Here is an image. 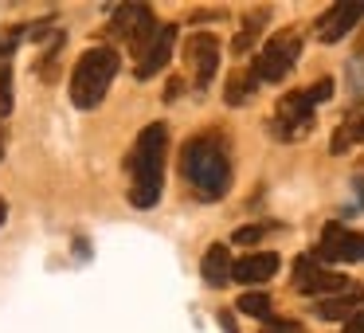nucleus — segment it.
Wrapping results in <instances>:
<instances>
[{
	"label": "nucleus",
	"mask_w": 364,
	"mask_h": 333,
	"mask_svg": "<svg viewBox=\"0 0 364 333\" xmlns=\"http://www.w3.org/2000/svg\"><path fill=\"white\" fill-rule=\"evenodd\" d=\"M165 145H168V130L161 122L145 126L137 134L134 149H129V200L137 208H153L161 200V189H165Z\"/></svg>",
	"instance_id": "nucleus-1"
},
{
	"label": "nucleus",
	"mask_w": 364,
	"mask_h": 333,
	"mask_svg": "<svg viewBox=\"0 0 364 333\" xmlns=\"http://www.w3.org/2000/svg\"><path fill=\"white\" fill-rule=\"evenodd\" d=\"M181 173L192 192L204 200H220L231 189V161L215 137H192L181 153Z\"/></svg>",
	"instance_id": "nucleus-2"
},
{
	"label": "nucleus",
	"mask_w": 364,
	"mask_h": 333,
	"mask_svg": "<svg viewBox=\"0 0 364 333\" xmlns=\"http://www.w3.org/2000/svg\"><path fill=\"white\" fill-rule=\"evenodd\" d=\"M118 67H122V59L114 48H87L71 71V102L79 110H95L106 98V90H110Z\"/></svg>",
	"instance_id": "nucleus-3"
},
{
	"label": "nucleus",
	"mask_w": 364,
	"mask_h": 333,
	"mask_svg": "<svg viewBox=\"0 0 364 333\" xmlns=\"http://www.w3.org/2000/svg\"><path fill=\"white\" fill-rule=\"evenodd\" d=\"M298 56H301V40H298V36H294V32H278V36H270V40L262 43V51L255 56L251 71L259 75V83H282L286 75L294 71Z\"/></svg>",
	"instance_id": "nucleus-4"
},
{
	"label": "nucleus",
	"mask_w": 364,
	"mask_h": 333,
	"mask_svg": "<svg viewBox=\"0 0 364 333\" xmlns=\"http://www.w3.org/2000/svg\"><path fill=\"white\" fill-rule=\"evenodd\" d=\"M157 32H161V28H157V20H153L149 4H122V9L114 12V36L126 40V48L134 51L137 59L153 48Z\"/></svg>",
	"instance_id": "nucleus-5"
},
{
	"label": "nucleus",
	"mask_w": 364,
	"mask_h": 333,
	"mask_svg": "<svg viewBox=\"0 0 364 333\" xmlns=\"http://www.w3.org/2000/svg\"><path fill=\"white\" fill-rule=\"evenodd\" d=\"M317 259L321 263H360L364 259V236L345 223H325L321 243H317Z\"/></svg>",
	"instance_id": "nucleus-6"
},
{
	"label": "nucleus",
	"mask_w": 364,
	"mask_h": 333,
	"mask_svg": "<svg viewBox=\"0 0 364 333\" xmlns=\"http://www.w3.org/2000/svg\"><path fill=\"white\" fill-rule=\"evenodd\" d=\"M314 98L306 95V90H290V95H282L278 98V106H274V130L282 137H298V134H306L309 126H314Z\"/></svg>",
	"instance_id": "nucleus-7"
},
{
	"label": "nucleus",
	"mask_w": 364,
	"mask_h": 333,
	"mask_svg": "<svg viewBox=\"0 0 364 333\" xmlns=\"http://www.w3.org/2000/svg\"><path fill=\"white\" fill-rule=\"evenodd\" d=\"M294 290L298 294H337V290H353V286L345 282V275L325 270L321 259L301 255V259L294 263Z\"/></svg>",
	"instance_id": "nucleus-8"
},
{
	"label": "nucleus",
	"mask_w": 364,
	"mask_h": 333,
	"mask_svg": "<svg viewBox=\"0 0 364 333\" xmlns=\"http://www.w3.org/2000/svg\"><path fill=\"white\" fill-rule=\"evenodd\" d=\"M184 59L196 75V87H208L220 71V40L212 32H192L188 43H184Z\"/></svg>",
	"instance_id": "nucleus-9"
},
{
	"label": "nucleus",
	"mask_w": 364,
	"mask_h": 333,
	"mask_svg": "<svg viewBox=\"0 0 364 333\" xmlns=\"http://www.w3.org/2000/svg\"><path fill=\"white\" fill-rule=\"evenodd\" d=\"M364 20V0H345V4H333L321 20H317V40L321 43H337L341 36H348L356 24Z\"/></svg>",
	"instance_id": "nucleus-10"
},
{
	"label": "nucleus",
	"mask_w": 364,
	"mask_h": 333,
	"mask_svg": "<svg viewBox=\"0 0 364 333\" xmlns=\"http://www.w3.org/2000/svg\"><path fill=\"white\" fill-rule=\"evenodd\" d=\"M173 43H176V24H161L153 48L137 59V79H153L157 71H165V63L173 59Z\"/></svg>",
	"instance_id": "nucleus-11"
},
{
	"label": "nucleus",
	"mask_w": 364,
	"mask_h": 333,
	"mask_svg": "<svg viewBox=\"0 0 364 333\" xmlns=\"http://www.w3.org/2000/svg\"><path fill=\"white\" fill-rule=\"evenodd\" d=\"M274 275H278V255L274 251H251L235 263V282H247V286H259Z\"/></svg>",
	"instance_id": "nucleus-12"
},
{
	"label": "nucleus",
	"mask_w": 364,
	"mask_h": 333,
	"mask_svg": "<svg viewBox=\"0 0 364 333\" xmlns=\"http://www.w3.org/2000/svg\"><path fill=\"white\" fill-rule=\"evenodd\" d=\"M200 275H204V282H208V286H215V290H223V286H228L231 278H235V263H231L228 243L208 247L204 263H200Z\"/></svg>",
	"instance_id": "nucleus-13"
},
{
	"label": "nucleus",
	"mask_w": 364,
	"mask_h": 333,
	"mask_svg": "<svg viewBox=\"0 0 364 333\" xmlns=\"http://www.w3.org/2000/svg\"><path fill=\"white\" fill-rule=\"evenodd\" d=\"M360 302H364V286H353V290L337 294V298H321L314 306V314L325 317V322H348V317L360 314Z\"/></svg>",
	"instance_id": "nucleus-14"
},
{
	"label": "nucleus",
	"mask_w": 364,
	"mask_h": 333,
	"mask_svg": "<svg viewBox=\"0 0 364 333\" xmlns=\"http://www.w3.org/2000/svg\"><path fill=\"white\" fill-rule=\"evenodd\" d=\"M262 24H267V9L262 12H251V16H247V24H243V32L235 36V43H231V48H235V56H243L247 48H251L255 40H259V32H262Z\"/></svg>",
	"instance_id": "nucleus-15"
},
{
	"label": "nucleus",
	"mask_w": 364,
	"mask_h": 333,
	"mask_svg": "<svg viewBox=\"0 0 364 333\" xmlns=\"http://www.w3.org/2000/svg\"><path fill=\"white\" fill-rule=\"evenodd\" d=\"M255 83H259V75H255V71H239V75H231V79H228V102H231V106L247 102V95L255 90Z\"/></svg>",
	"instance_id": "nucleus-16"
},
{
	"label": "nucleus",
	"mask_w": 364,
	"mask_h": 333,
	"mask_svg": "<svg viewBox=\"0 0 364 333\" xmlns=\"http://www.w3.org/2000/svg\"><path fill=\"white\" fill-rule=\"evenodd\" d=\"M235 306H239V314H247V317H262V322L270 317V298H267V294H259V290H247Z\"/></svg>",
	"instance_id": "nucleus-17"
},
{
	"label": "nucleus",
	"mask_w": 364,
	"mask_h": 333,
	"mask_svg": "<svg viewBox=\"0 0 364 333\" xmlns=\"http://www.w3.org/2000/svg\"><path fill=\"white\" fill-rule=\"evenodd\" d=\"M356 142H364V134H360V118H348L345 126L333 134V153H345V149H353Z\"/></svg>",
	"instance_id": "nucleus-18"
},
{
	"label": "nucleus",
	"mask_w": 364,
	"mask_h": 333,
	"mask_svg": "<svg viewBox=\"0 0 364 333\" xmlns=\"http://www.w3.org/2000/svg\"><path fill=\"white\" fill-rule=\"evenodd\" d=\"M12 110V75H9V63L0 67V118Z\"/></svg>",
	"instance_id": "nucleus-19"
},
{
	"label": "nucleus",
	"mask_w": 364,
	"mask_h": 333,
	"mask_svg": "<svg viewBox=\"0 0 364 333\" xmlns=\"http://www.w3.org/2000/svg\"><path fill=\"white\" fill-rule=\"evenodd\" d=\"M262 236H267V228H262V223H255V228H239L235 236H231V243H259Z\"/></svg>",
	"instance_id": "nucleus-20"
},
{
	"label": "nucleus",
	"mask_w": 364,
	"mask_h": 333,
	"mask_svg": "<svg viewBox=\"0 0 364 333\" xmlns=\"http://www.w3.org/2000/svg\"><path fill=\"white\" fill-rule=\"evenodd\" d=\"M306 95H309V98H314V102H325V98H329V95H333V79H317V83H314V87H309V90H306Z\"/></svg>",
	"instance_id": "nucleus-21"
},
{
	"label": "nucleus",
	"mask_w": 364,
	"mask_h": 333,
	"mask_svg": "<svg viewBox=\"0 0 364 333\" xmlns=\"http://www.w3.org/2000/svg\"><path fill=\"white\" fill-rule=\"evenodd\" d=\"M267 333H306V329H301V325H294V322H274Z\"/></svg>",
	"instance_id": "nucleus-22"
},
{
	"label": "nucleus",
	"mask_w": 364,
	"mask_h": 333,
	"mask_svg": "<svg viewBox=\"0 0 364 333\" xmlns=\"http://www.w3.org/2000/svg\"><path fill=\"white\" fill-rule=\"evenodd\" d=\"M345 333H364V310H360L356 317H348V322H345Z\"/></svg>",
	"instance_id": "nucleus-23"
},
{
	"label": "nucleus",
	"mask_w": 364,
	"mask_h": 333,
	"mask_svg": "<svg viewBox=\"0 0 364 333\" xmlns=\"http://www.w3.org/2000/svg\"><path fill=\"white\" fill-rule=\"evenodd\" d=\"M4 216H9V204H4V200H0V223H4Z\"/></svg>",
	"instance_id": "nucleus-24"
},
{
	"label": "nucleus",
	"mask_w": 364,
	"mask_h": 333,
	"mask_svg": "<svg viewBox=\"0 0 364 333\" xmlns=\"http://www.w3.org/2000/svg\"><path fill=\"white\" fill-rule=\"evenodd\" d=\"M360 134H364V118H360Z\"/></svg>",
	"instance_id": "nucleus-25"
},
{
	"label": "nucleus",
	"mask_w": 364,
	"mask_h": 333,
	"mask_svg": "<svg viewBox=\"0 0 364 333\" xmlns=\"http://www.w3.org/2000/svg\"><path fill=\"white\" fill-rule=\"evenodd\" d=\"M0 153H4V149H0Z\"/></svg>",
	"instance_id": "nucleus-26"
}]
</instances>
